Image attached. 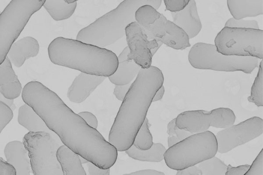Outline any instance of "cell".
Listing matches in <instances>:
<instances>
[{"mask_svg":"<svg viewBox=\"0 0 263 175\" xmlns=\"http://www.w3.org/2000/svg\"><path fill=\"white\" fill-rule=\"evenodd\" d=\"M22 98L72 151L102 169H109L116 163V148L42 83H27Z\"/></svg>","mask_w":263,"mask_h":175,"instance_id":"cell-1","label":"cell"},{"mask_svg":"<svg viewBox=\"0 0 263 175\" xmlns=\"http://www.w3.org/2000/svg\"><path fill=\"white\" fill-rule=\"evenodd\" d=\"M164 76L158 67L151 66L140 70L124 97L109 133V143L117 151H125L133 145L143 123Z\"/></svg>","mask_w":263,"mask_h":175,"instance_id":"cell-2","label":"cell"},{"mask_svg":"<svg viewBox=\"0 0 263 175\" xmlns=\"http://www.w3.org/2000/svg\"><path fill=\"white\" fill-rule=\"evenodd\" d=\"M48 54L55 65L106 77L114 74L118 65V57L112 51L63 37H58L51 42Z\"/></svg>","mask_w":263,"mask_h":175,"instance_id":"cell-3","label":"cell"},{"mask_svg":"<svg viewBox=\"0 0 263 175\" xmlns=\"http://www.w3.org/2000/svg\"><path fill=\"white\" fill-rule=\"evenodd\" d=\"M161 0H125L78 32L77 40L101 48L109 46L125 35L126 27L135 22L140 7L149 5L157 10Z\"/></svg>","mask_w":263,"mask_h":175,"instance_id":"cell-4","label":"cell"},{"mask_svg":"<svg viewBox=\"0 0 263 175\" xmlns=\"http://www.w3.org/2000/svg\"><path fill=\"white\" fill-rule=\"evenodd\" d=\"M215 135L210 131L192 134L168 147L163 160L171 169L183 170L211 159L217 152Z\"/></svg>","mask_w":263,"mask_h":175,"instance_id":"cell-5","label":"cell"},{"mask_svg":"<svg viewBox=\"0 0 263 175\" xmlns=\"http://www.w3.org/2000/svg\"><path fill=\"white\" fill-rule=\"evenodd\" d=\"M191 65L198 69L219 71H241L250 74L259 66V59L252 57L226 55L219 52L215 46L202 42L195 44L188 54Z\"/></svg>","mask_w":263,"mask_h":175,"instance_id":"cell-6","label":"cell"},{"mask_svg":"<svg viewBox=\"0 0 263 175\" xmlns=\"http://www.w3.org/2000/svg\"><path fill=\"white\" fill-rule=\"evenodd\" d=\"M45 0H12L0 14V65L31 16Z\"/></svg>","mask_w":263,"mask_h":175,"instance_id":"cell-7","label":"cell"},{"mask_svg":"<svg viewBox=\"0 0 263 175\" xmlns=\"http://www.w3.org/2000/svg\"><path fill=\"white\" fill-rule=\"evenodd\" d=\"M23 143L34 175H64L57 157V151L62 145L58 137L44 132H29Z\"/></svg>","mask_w":263,"mask_h":175,"instance_id":"cell-8","label":"cell"},{"mask_svg":"<svg viewBox=\"0 0 263 175\" xmlns=\"http://www.w3.org/2000/svg\"><path fill=\"white\" fill-rule=\"evenodd\" d=\"M214 42L217 51L222 54L262 59L261 29L224 27L216 36Z\"/></svg>","mask_w":263,"mask_h":175,"instance_id":"cell-9","label":"cell"},{"mask_svg":"<svg viewBox=\"0 0 263 175\" xmlns=\"http://www.w3.org/2000/svg\"><path fill=\"white\" fill-rule=\"evenodd\" d=\"M135 20L154 39L172 48L183 50L191 46L189 37L182 29L149 5L137 10Z\"/></svg>","mask_w":263,"mask_h":175,"instance_id":"cell-10","label":"cell"},{"mask_svg":"<svg viewBox=\"0 0 263 175\" xmlns=\"http://www.w3.org/2000/svg\"><path fill=\"white\" fill-rule=\"evenodd\" d=\"M236 116L229 108L220 107L210 111L203 110L185 111L175 118L179 129L192 134L207 131L210 127L226 128L234 124Z\"/></svg>","mask_w":263,"mask_h":175,"instance_id":"cell-11","label":"cell"},{"mask_svg":"<svg viewBox=\"0 0 263 175\" xmlns=\"http://www.w3.org/2000/svg\"><path fill=\"white\" fill-rule=\"evenodd\" d=\"M125 35L129 49L127 59L143 69L151 67L153 56L163 44L154 39L136 21L126 27Z\"/></svg>","mask_w":263,"mask_h":175,"instance_id":"cell-12","label":"cell"},{"mask_svg":"<svg viewBox=\"0 0 263 175\" xmlns=\"http://www.w3.org/2000/svg\"><path fill=\"white\" fill-rule=\"evenodd\" d=\"M263 132V120L253 116L236 125H232L218 131L215 135L217 152L227 153L260 136Z\"/></svg>","mask_w":263,"mask_h":175,"instance_id":"cell-13","label":"cell"},{"mask_svg":"<svg viewBox=\"0 0 263 175\" xmlns=\"http://www.w3.org/2000/svg\"><path fill=\"white\" fill-rule=\"evenodd\" d=\"M105 79L106 77L81 72L75 77L69 87L67 93V98L71 102L82 103Z\"/></svg>","mask_w":263,"mask_h":175,"instance_id":"cell-14","label":"cell"},{"mask_svg":"<svg viewBox=\"0 0 263 175\" xmlns=\"http://www.w3.org/2000/svg\"><path fill=\"white\" fill-rule=\"evenodd\" d=\"M171 14L173 22L186 34L189 39L195 37L201 31L202 24L194 0H190L183 10L171 12Z\"/></svg>","mask_w":263,"mask_h":175,"instance_id":"cell-15","label":"cell"},{"mask_svg":"<svg viewBox=\"0 0 263 175\" xmlns=\"http://www.w3.org/2000/svg\"><path fill=\"white\" fill-rule=\"evenodd\" d=\"M37 41L33 37L26 36L15 42L10 47L7 57L11 64L21 67L25 61L36 56L39 52Z\"/></svg>","mask_w":263,"mask_h":175,"instance_id":"cell-16","label":"cell"},{"mask_svg":"<svg viewBox=\"0 0 263 175\" xmlns=\"http://www.w3.org/2000/svg\"><path fill=\"white\" fill-rule=\"evenodd\" d=\"M128 53L129 49L126 46L118 56V65L116 71L108 77L109 81L115 85L130 84L142 68L134 61L127 59Z\"/></svg>","mask_w":263,"mask_h":175,"instance_id":"cell-17","label":"cell"},{"mask_svg":"<svg viewBox=\"0 0 263 175\" xmlns=\"http://www.w3.org/2000/svg\"><path fill=\"white\" fill-rule=\"evenodd\" d=\"M4 152L7 161L15 167L16 175H30V160L23 142L18 141L8 142Z\"/></svg>","mask_w":263,"mask_h":175,"instance_id":"cell-18","label":"cell"},{"mask_svg":"<svg viewBox=\"0 0 263 175\" xmlns=\"http://www.w3.org/2000/svg\"><path fill=\"white\" fill-rule=\"evenodd\" d=\"M22 89L17 76L6 57L0 65V93L7 99L14 100L20 96Z\"/></svg>","mask_w":263,"mask_h":175,"instance_id":"cell-19","label":"cell"},{"mask_svg":"<svg viewBox=\"0 0 263 175\" xmlns=\"http://www.w3.org/2000/svg\"><path fill=\"white\" fill-rule=\"evenodd\" d=\"M227 3L233 18L236 20L263 14V0H228Z\"/></svg>","mask_w":263,"mask_h":175,"instance_id":"cell-20","label":"cell"},{"mask_svg":"<svg viewBox=\"0 0 263 175\" xmlns=\"http://www.w3.org/2000/svg\"><path fill=\"white\" fill-rule=\"evenodd\" d=\"M17 121L29 132H44L49 133L53 137H58L47 127L43 120L32 108L26 104L19 108Z\"/></svg>","mask_w":263,"mask_h":175,"instance_id":"cell-21","label":"cell"},{"mask_svg":"<svg viewBox=\"0 0 263 175\" xmlns=\"http://www.w3.org/2000/svg\"><path fill=\"white\" fill-rule=\"evenodd\" d=\"M57 157L64 175H87L80 156L65 145H61L58 148Z\"/></svg>","mask_w":263,"mask_h":175,"instance_id":"cell-22","label":"cell"},{"mask_svg":"<svg viewBox=\"0 0 263 175\" xmlns=\"http://www.w3.org/2000/svg\"><path fill=\"white\" fill-rule=\"evenodd\" d=\"M52 18L62 21L69 18L77 7V1L46 0L43 6Z\"/></svg>","mask_w":263,"mask_h":175,"instance_id":"cell-23","label":"cell"},{"mask_svg":"<svg viewBox=\"0 0 263 175\" xmlns=\"http://www.w3.org/2000/svg\"><path fill=\"white\" fill-rule=\"evenodd\" d=\"M165 147L160 143H153L152 147L146 150H141L134 145L125 151L131 158L141 161L159 162L163 160Z\"/></svg>","mask_w":263,"mask_h":175,"instance_id":"cell-24","label":"cell"},{"mask_svg":"<svg viewBox=\"0 0 263 175\" xmlns=\"http://www.w3.org/2000/svg\"><path fill=\"white\" fill-rule=\"evenodd\" d=\"M153 143V137L149 129L148 121L146 118L135 137L133 145L139 150H146L150 149Z\"/></svg>","mask_w":263,"mask_h":175,"instance_id":"cell-25","label":"cell"},{"mask_svg":"<svg viewBox=\"0 0 263 175\" xmlns=\"http://www.w3.org/2000/svg\"><path fill=\"white\" fill-rule=\"evenodd\" d=\"M227 165L215 156L198 164L202 175H225Z\"/></svg>","mask_w":263,"mask_h":175,"instance_id":"cell-26","label":"cell"},{"mask_svg":"<svg viewBox=\"0 0 263 175\" xmlns=\"http://www.w3.org/2000/svg\"><path fill=\"white\" fill-rule=\"evenodd\" d=\"M258 71L251 87L250 96L248 98L249 102L258 107L262 106V61L259 64Z\"/></svg>","mask_w":263,"mask_h":175,"instance_id":"cell-27","label":"cell"},{"mask_svg":"<svg viewBox=\"0 0 263 175\" xmlns=\"http://www.w3.org/2000/svg\"><path fill=\"white\" fill-rule=\"evenodd\" d=\"M224 27L230 28L259 29L258 22L254 20H236L231 17L226 22Z\"/></svg>","mask_w":263,"mask_h":175,"instance_id":"cell-28","label":"cell"},{"mask_svg":"<svg viewBox=\"0 0 263 175\" xmlns=\"http://www.w3.org/2000/svg\"><path fill=\"white\" fill-rule=\"evenodd\" d=\"M13 116L12 110L0 101V133Z\"/></svg>","mask_w":263,"mask_h":175,"instance_id":"cell-29","label":"cell"},{"mask_svg":"<svg viewBox=\"0 0 263 175\" xmlns=\"http://www.w3.org/2000/svg\"><path fill=\"white\" fill-rule=\"evenodd\" d=\"M243 175H263V150L258 154L249 169Z\"/></svg>","mask_w":263,"mask_h":175,"instance_id":"cell-30","label":"cell"},{"mask_svg":"<svg viewBox=\"0 0 263 175\" xmlns=\"http://www.w3.org/2000/svg\"><path fill=\"white\" fill-rule=\"evenodd\" d=\"M167 133L169 136H175L180 141L192 134L184 130L179 129L175 124V118L172 120L167 125Z\"/></svg>","mask_w":263,"mask_h":175,"instance_id":"cell-31","label":"cell"},{"mask_svg":"<svg viewBox=\"0 0 263 175\" xmlns=\"http://www.w3.org/2000/svg\"><path fill=\"white\" fill-rule=\"evenodd\" d=\"M190 0H164L166 10L171 12H177L183 10L188 4Z\"/></svg>","mask_w":263,"mask_h":175,"instance_id":"cell-32","label":"cell"},{"mask_svg":"<svg viewBox=\"0 0 263 175\" xmlns=\"http://www.w3.org/2000/svg\"><path fill=\"white\" fill-rule=\"evenodd\" d=\"M250 165L245 164L236 167L231 165L227 166L225 175H243L249 169Z\"/></svg>","mask_w":263,"mask_h":175,"instance_id":"cell-33","label":"cell"},{"mask_svg":"<svg viewBox=\"0 0 263 175\" xmlns=\"http://www.w3.org/2000/svg\"><path fill=\"white\" fill-rule=\"evenodd\" d=\"M0 175H16L15 167L7 161L0 158Z\"/></svg>","mask_w":263,"mask_h":175,"instance_id":"cell-34","label":"cell"},{"mask_svg":"<svg viewBox=\"0 0 263 175\" xmlns=\"http://www.w3.org/2000/svg\"><path fill=\"white\" fill-rule=\"evenodd\" d=\"M78 115H80L89 126L95 129L97 128V119L92 113L88 111H82L79 112Z\"/></svg>","mask_w":263,"mask_h":175,"instance_id":"cell-35","label":"cell"},{"mask_svg":"<svg viewBox=\"0 0 263 175\" xmlns=\"http://www.w3.org/2000/svg\"><path fill=\"white\" fill-rule=\"evenodd\" d=\"M131 83L124 85H116L114 90V94L119 101H122L127 94Z\"/></svg>","mask_w":263,"mask_h":175,"instance_id":"cell-36","label":"cell"},{"mask_svg":"<svg viewBox=\"0 0 263 175\" xmlns=\"http://www.w3.org/2000/svg\"><path fill=\"white\" fill-rule=\"evenodd\" d=\"M88 171L89 175H109L110 169L100 168L91 163L88 162Z\"/></svg>","mask_w":263,"mask_h":175,"instance_id":"cell-37","label":"cell"},{"mask_svg":"<svg viewBox=\"0 0 263 175\" xmlns=\"http://www.w3.org/2000/svg\"><path fill=\"white\" fill-rule=\"evenodd\" d=\"M176 175H202V173L197 166H194L177 171Z\"/></svg>","mask_w":263,"mask_h":175,"instance_id":"cell-38","label":"cell"},{"mask_svg":"<svg viewBox=\"0 0 263 175\" xmlns=\"http://www.w3.org/2000/svg\"><path fill=\"white\" fill-rule=\"evenodd\" d=\"M122 175H165V174L163 172L156 170L144 169Z\"/></svg>","mask_w":263,"mask_h":175,"instance_id":"cell-39","label":"cell"},{"mask_svg":"<svg viewBox=\"0 0 263 175\" xmlns=\"http://www.w3.org/2000/svg\"><path fill=\"white\" fill-rule=\"evenodd\" d=\"M165 92L163 85L157 90L153 99V102H156L162 99Z\"/></svg>","mask_w":263,"mask_h":175,"instance_id":"cell-40","label":"cell"},{"mask_svg":"<svg viewBox=\"0 0 263 175\" xmlns=\"http://www.w3.org/2000/svg\"><path fill=\"white\" fill-rule=\"evenodd\" d=\"M0 101L1 102H3L4 103H5L8 106H9L11 109H12V107H13L14 106L13 100L5 98L1 93H0Z\"/></svg>","mask_w":263,"mask_h":175,"instance_id":"cell-41","label":"cell"},{"mask_svg":"<svg viewBox=\"0 0 263 175\" xmlns=\"http://www.w3.org/2000/svg\"><path fill=\"white\" fill-rule=\"evenodd\" d=\"M1 11H0V14H1Z\"/></svg>","mask_w":263,"mask_h":175,"instance_id":"cell-42","label":"cell"}]
</instances>
